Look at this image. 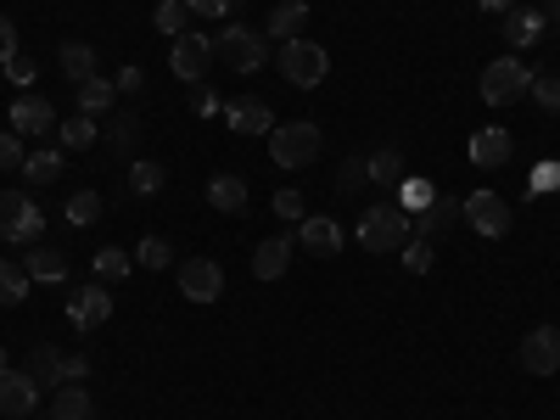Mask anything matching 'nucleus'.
<instances>
[{"instance_id": "9b49d317", "label": "nucleus", "mask_w": 560, "mask_h": 420, "mask_svg": "<svg viewBox=\"0 0 560 420\" xmlns=\"http://www.w3.org/2000/svg\"><path fill=\"white\" fill-rule=\"evenodd\" d=\"M179 292L191 303H219L224 292V269L213 258H179Z\"/></svg>"}, {"instance_id": "ddd939ff", "label": "nucleus", "mask_w": 560, "mask_h": 420, "mask_svg": "<svg viewBox=\"0 0 560 420\" xmlns=\"http://www.w3.org/2000/svg\"><path fill=\"white\" fill-rule=\"evenodd\" d=\"M107 314H113V298H107L102 280H96V287H79L68 298V325H73V331H96V325H107Z\"/></svg>"}, {"instance_id": "49530a36", "label": "nucleus", "mask_w": 560, "mask_h": 420, "mask_svg": "<svg viewBox=\"0 0 560 420\" xmlns=\"http://www.w3.org/2000/svg\"><path fill=\"white\" fill-rule=\"evenodd\" d=\"M113 84H118V90H124V96H135V90H140V84H147V73H140V68H135V62H129V68H124V73H118V79H113Z\"/></svg>"}, {"instance_id": "6ab92c4d", "label": "nucleus", "mask_w": 560, "mask_h": 420, "mask_svg": "<svg viewBox=\"0 0 560 420\" xmlns=\"http://www.w3.org/2000/svg\"><path fill=\"white\" fill-rule=\"evenodd\" d=\"M51 420H96V404H90L84 382H62L51 393Z\"/></svg>"}, {"instance_id": "72a5a7b5", "label": "nucleus", "mask_w": 560, "mask_h": 420, "mask_svg": "<svg viewBox=\"0 0 560 420\" xmlns=\"http://www.w3.org/2000/svg\"><path fill=\"white\" fill-rule=\"evenodd\" d=\"M90 264H96V280H124V275L135 269V258H129L124 247H102V253L90 258Z\"/></svg>"}, {"instance_id": "f704fd0d", "label": "nucleus", "mask_w": 560, "mask_h": 420, "mask_svg": "<svg viewBox=\"0 0 560 420\" xmlns=\"http://www.w3.org/2000/svg\"><path fill=\"white\" fill-rule=\"evenodd\" d=\"M135 264H147V269H168V264H174V247H168L163 236H140Z\"/></svg>"}, {"instance_id": "dca6fc26", "label": "nucleus", "mask_w": 560, "mask_h": 420, "mask_svg": "<svg viewBox=\"0 0 560 420\" xmlns=\"http://www.w3.org/2000/svg\"><path fill=\"white\" fill-rule=\"evenodd\" d=\"M224 124L236 129V135H269L275 129V113H269V102L242 96V102H224Z\"/></svg>"}, {"instance_id": "cd10ccee", "label": "nucleus", "mask_w": 560, "mask_h": 420, "mask_svg": "<svg viewBox=\"0 0 560 420\" xmlns=\"http://www.w3.org/2000/svg\"><path fill=\"white\" fill-rule=\"evenodd\" d=\"M113 96H118V84H113V79H102V73H96V79H84V84H79V113L96 118V113L113 107Z\"/></svg>"}, {"instance_id": "c9c22d12", "label": "nucleus", "mask_w": 560, "mask_h": 420, "mask_svg": "<svg viewBox=\"0 0 560 420\" xmlns=\"http://www.w3.org/2000/svg\"><path fill=\"white\" fill-rule=\"evenodd\" d=\"M527 96L544 107V113H560V73H533V90Z\"/></svg>"}, {"instance_id": "bb28decb", "label": "nucleus", "mask_w": 560, "mask_h": 420, "mask_svg": "<svg viewBox=\"0 0 560 420\" xmlns=\"http://www.w3.org/2000/svg\"><path fill=\"white\" fill-rule=\"evenodd\" d=\"M62 73H68L73 84H84V79H96V51H90L84 39H68V45H62Z\"/></svg>"}, {"instance_id": "f8f14e48", "label": "nucleus", "mask_w": 560, "mask_h": 420, "mask_svg": "<svg viewBox=\"0 0 560 420\" xmlns=\"http://www.w3.org/2000/svg\"><path fill=\"white\" fill-rule=\"evenodd\" d=\"M544 34H549L544 7H533V0H510V7H504V39L522 51V45H538Z\"/></svg>"}, {"instance_id": "1a4fd4ad", "label": "nucleus", "mask_w": 560, "mask_h": 420, "mask_svg": "<svg viewBox=\"0 0 560 420\" xmlns=\"http://www.w3.org/2000/svg\"><path fill=\"white\" fill-rule=\"evenodd\" d=\"M459 213L465 219H471V230H477V236H510V202L499 197V191H471V197H465L459 202Z\"/></svg>"}, {"instance_id": "2eb2a0df", "label": "nucleus", "mask_w": 560, "mask_h": 420, "mask_svg": "<svg viewBox=\"0 0 560 420\" xmlns=\"http://www.w3.org/2000/svg\"><path fill=\"white\" fill-rule=\"evenodd\" d=\"M465 152H471V163H477V168H504V163H510V152H516V140H510V129H504V124H493V129H477Z\"/></svg>"}, {"instance_id": "f257e3e1", "label": "nucleus", "mask_w": 560, "mask_h": 420, "mask_svg": "<svg viewBox=\"0 0 560 420\" xmlns=\"http://www.w3.org/2000/svg\"><path fill=\"white\" fill-rule=\"evenodd\" d=\"M325 152V135L314 118H292V124H275L269 129V158L275 168H314Z\"/></svg>"}, {"instance_id": "e433bc0d", "label": "nucleus", "mask_w": 560, "mask_h": 420, "mask_svg": "<svg viewBox=\"0 0 560 420\" xmlns=\"http://www.w3.org/2000/svg\"><path fill=\"white\" fill-rule=\"evenodd\" d=\"M23 163H28V152H23L18 129H0V168H23Z\"/></svg>"}, {"instance_id": "c03bdc74", "label": "nucleus", "mask_w": 560, "mask_h": 420, "mask_svg": "<svg viewBox=\"0 0 560 420\" xmlns=\"http://www.w3.org/2000/svg\"><path fill=\"white\" fill-rule=\"evenodd\" d=\"M560 185V163H538L533 168V191H555Z\"/></svg>"}, {"instance_id": "39448f33", "label": "nucleus", "mask_w": 560, "mask_h": 420, "mask_svg": "<svg viewBox=\"0 0 560 420\" xmlns=\"http://www.w3.org/2000/svg\"><path fill=\"white\" fill-rule=\"evenodd\" d=\"M275 62H280V79H292L298 90H314L331 73V57H325V45H314V39H287Z\"/></svg>"}, {"instance_id": "20e7f679", "label": "nucleus", "mask_w": 560, "mask_h": 420, "mask_svg": "<svg viewBox=\"0 0 560 420\" xmlns=\"http://www.w3.org/2000/svg\"><path fill=\"white\" fill-rule=\"evenodd\" d=\"M409 236H415V230H409V213L393 208V202H376V208L359 219V242H364L370 253H398Z\"/></svg>"}, {"instance_id": "7ed1b4c3", "label": "nucleus", "mask_w": 560, "mask_h": 420, "mask_svg": "<svg viewBox=\"0 0 560 420\" xmlns=\"http://www.w3.org/2000/svg\"><path fill=\"white\" fill-rule=\"evenodd\" d=\"M533 90V68L522 57H493L482 68V102L488 107H510V102H522Z\"/></svg>"}, {"instance_id": "c85d7f7f", "label": "nucleus", "mask_w": 560, "mask_h": 420, "mask_svg": "<svg viewBox=\"0 0 560 420\" xmlns=\"http://www.w3.org/2000/svg\"><path fill=\"white\" fill-rule=\"evenodd\" d=\"M57 174H62V152H57V147H45V152H34V158L23 163V179H28V185H57Z\"/></svg>"}, {"instance_id": "ea45409f", "label": "nucleus", "mask_w": 560, "mask_h": 420, "mask_svg": "<svg viewBox=\"0 0 560 420\" xmlns=\"http://www.w3.org/2000/svg\"><path fill=\"white\" fill-rule=\"evenodd\" d=\"M275 213L280 219H308L303 213V191H292V185H287V191H275Z\"/></svg>"}, {"instance_id": "2f4dec72", "label": "nucleus", "mask_w": 560, "mask_h": 420, "mask_svg": "<svg viewBox=\"0 0 560 420\" xmlns=\"http://www.w3.org/2000/svg\"><path fill=\"white\" fill-rule=\"evenodd\" d=\"M62 213H68V224H79V230L96 224V219H102V191H73Z\"/></svg>"}, {"instance_id": "a878e982", "label": "nucleus", "mask_w": 560, "mask_h": 420, "mask_svg": "<svg viewBox=\"0 0 560 420\" xmlns=\"http://www.w3.org/2000/svg\"><path fill=\"white\" fill-rule=\"evenodd\" d=\"M57 135H62V147H68V152H90L102 129H96V118H90V113H73V118L57 124Z\"/></svg>"}, {"instance_id": "79ce46f5", "label": "nucleus", "mask_w": 560, "mask_h": 420, "mask_svg": "<svg viewBox=\"0 0 560 420\" xmlns=\"http://www.w3.org/2000/svg\"><path fill=\"white\" fill-rule=\"evenodd\" d=\"M393 174H398V152H393V147L370 158V179H393Z\"/></svg>"}, {"instance_id": "a19ab883", "label": "nucleus", "mask_w": 560, "mask_h": 420, "mask_svg": "<svg viewBox=\"0 0 560 420\" xmlns=\"http://www.w3.org/2000/svg\"><path fill=\"white\" fill-rule=\"evenodd\" d=\"M191 107H197L202 118H213V113H224V107H219V96H213V90H208V84H191Z\"/></svg>"}, {"instance_id": "a18cd8bd", "label": "nucleus", "mask_w": 560, "mask_h": 420, "mask_svg": "<svg viewBox=\"0 0 560 420\" xmlns=\"http://www.w3.org/2000/svg\"><path fill=\"white\" fill-rule=\"evenodd\" d=\"M185 7H191L197 18H224L230 7H236V0H185Z\"/></svg>"}, {"instance_id": "473e14b6", "label": "nucleus", "mask_w": 560, "mask_h": 420, "mask_svg": "<svg viewBox=\"0 0 560 420\" xmlns=\"http://www.w3.org/2000/svg\"><path fill=\"white\" fill-rule=\"evenodd\" d=\"M398 253H404V258H398V264H404V269H409V275H427V269H432V264H438V247H432V242H420V236H409V242H404V247H398Z\"/></svg>"}, {"instance_id": "4be33fe9", "label": "nucleus", "mask_w": 560, "mask_h": 420, "mask_svg": "<svg viewBox=\"0 0 560 420\" xmlns=\"http://www.w3.org/2000/svg\"><path fill=\"white\" fill-rule=\"evenodd\" d=\"M208 202H213V213H247V179L242 174L208 179Z\"/></svg>"}, {"instance_id": "a211bd4d", "label": "nucleus", "mask_w": 560, "mask_h": 420, "mask_svg": "<svg viewBox=\"0 0 560 420\" xmlns=\"http://www.w3.org/2000/svg\"><path fill=\"white\" fill-rule=\"evenodd\" d=\"M459 219V202H448V197H432V208H420L415 219H409V230H415V236L420 242H438L443 236V230Z\"/></svg>"}, {"instance_id": "de8ad7c7", "label": "nucleus", "mask_w": 560, "mask_h": 420, "mask_svg": "<svg viewBox=\"0 0 560 420\" xmlns=\"http://www.w3.org/2000/svg\"><path fill=\"white\" fill-rule=\"evenodd\" d=\"M544 7V18H549V28H560V0H538Z\"/></svg>"}, {"instance_id": "b1692460", "label": "nucleus", "mask_w": 560, "mask_h": 420, "mask_svg": "<svg viewBox=\"0 0 560 420\" xmlns=\"http://www.w3.org/2000/svg\"><path fill=\"white\" fill-rule=\"evenodd\" d=\"M62 359H68V353H57V348H34V353H28V376H34L45 393H57V387L68 382V376H62Z\"/></svg>"}, {"instance_id": "58836bf2", "label": "nucleus", "mask_w": 560, "mask_h": 420, "mask_svg": "<svg viewBox=\"0 0 560 420\" xmlns=\"http://www.w3.org/2000/svg\"><path fill=\"white\" fill-rule=\"evenodd\" d=\"M7 79H12V84H18V90H28V84H34V79H39V62H34V57H23V51H18V57H12V62H7Z\"/></svg>"}, {"instance_id": "f03ea898", "label": "nucleus", "mask_w": 560, "mask_h": 420, "mask_svg": "<svg viewBox=\"0 0 560 420\" xmlns=\"http://www.w3.org/2000/svg\"><path fill=\"white\" fill-rule=\"evenodd\" d=\"M213 62L236 68V73H258L269 62V39L258 28H247V23H230V28L213 34Z\"/></svg>"}, {"instance_id": "aec40b11", "label": "nucleus", "mask_w": 560, "mask_h": 420, "mask_svg": "<svg viewBox=\"0 0 560 420\" xmlns=\"http://www.w3.org/2000/svg\"><path fill=\"white\" fill-rule=\"evenodd\" d=\"M303 28H308V7H303V0H280V7L269 12V23H264V34H275L280 45L303 39Z\"/></svg>"}, {"instance_id": "7c9ffc66", "label": "nucleus", "mask_w": 560, "mask_h": 420, "mask_svg": "<svg viewBox=\"0 0 560 420\" xmlns=\"http://www.w3.org/2000/svg\"><path fill=\"white\" fill-rule=\"evenodd\" d=\"M152 23H158V34H185V28H191V7H185V0H163V7L152 12Z\"/></svg>"}, {"instance_id": "412c9836", "label": "nucleus", "mask_w": 560, "mask_h": 420, "mask_svg": "<svg viewBox=\"0 0 560 420\" xmlns=\"http://www.w3.org/2000/svg\"><path fill=\"white\" fill-rule=\"evenodd\" d=\"M287 264H292V236L258 242V253H253V275L258 280H280V275H287Z\"/></svg>"}, {"instance_id": "9d476101", "label": "nucleus", "mask_w": 560, "mask_h": 420, "mask_svg": "<svg viewBox=\"0 0 560 420\" xmlns=\"http://www.w3.org/2000/svg\"><path fill=\"white\" fill-rule=\"evenodd\" d=\"M522 370L527 376H555L560 370V325H533L522 337Z\"/></svg>"}, {"instance_id": "423d86ee", "label": "nucleus", "mask_w": 560, "mask_h": 420, "mask_svg": "<svg viewBox=\"0 0 560 420\" xmlns=\"http://www.w3.org/2000/svg\"><path fill=\"white\" fill-rule=\"evenodd\" d=\"M0 236L18 242V247H34V242L45 236V213H39V202L23 197V191H0Z\"/></svg>"}, {"instance_id": "37998d69", "label": "nucleus", "mask_w": 560, "mask_h": 420, "mask_svg": "<svg viewBox=\"0 0 560 420\" xmlns=\"http://www.w3.org/2000/svg\"><path fill=\"white\" fill-rule=\"evenodd\" d=\"M12 57H18V28H12V18H0V68Z\"/></svg>"}, {"instance_id": "f3484780", "label": "nucleus", "mask_w": 560, "mask_h": 420, "mask_svg": "<svg viewBox=\"0 0 560 420\" xmlns=\"http://www.w3.org/2000/svg\"><path fill=\"white\" fill-rule=\"evenodd\" d=\"M303 247L319 253V258H337V253H342V224L325 219V213H308V219H303Z\"/></svg>"}, {"instance_id": "c756f323", "label": "nucleus", "mask_w": 560, "mask_h": 420, "mask_svg": "<svg viewBox=\"0 0 560 420\" xmlns=\"http://www.w3.org/2000/svg\"><path fill=\"white\" fill-rule=\"evenodd\" d=\"M163 179H168V168H163V163H152V158H140V163H129V191H140V197H152V191H163Z\"/></svg>"}, {"instance_id": "393cba45", "label": "nucleus", "mask_w": 560, "mask_h": 420, "mask_svg": "<svg viewBox=\"0 0 560 420\" xmlns=\"http://www.w3.org/2000/svg\"><path fill=\"white\" fill-rule=\"evenodd\" d=\"M28 269L18 264V258H0V308H18L23 298H28Z\"/></svg>"}, {"instance_id": "0eeeda50", "label": "nucleus", "mask_w": 560, "mask_h": 420, "mask_svg": "<svg viewBox=\"0 0 560 420\" xmlns=\"http://www.w3.org/2000/svg\"><path fill=\"white\" fill-rule=\"evenodd\" d=\"M39 382L28 376V370H12V359L0 353V415L7 420H23V415H34L39 409Z\"/></svg>"}, {"instance_id": "5701e85b", "label": "nucleus", "mask_w": 560, "mask_h": 420, "mask_svg": "<svg viewBox=\"0 0 560 420\" xmlns=\"http://www.w3.org/2000/svg\"><path fill=\"white\" fill-rule=\"evenodd\" d=\"M23 269H28V280H39V287H62L68 280V264H62V253H51V247H28V258H23Z\"/></svg>"}, {"instance_id": "4468645a", "label": "nucleus", "mask_w": 560, "mask_h": 420, "mask_svg": "<svg viewBox=\"0 0 560 420\" xmlns=\"http://www.w3.org/2000/svg\"><path fill=\"white\" fill-rule=\"evenodd\" d=\"M7 124H12L18 135H51V129H57V107L28 90V96L12 102V118H7Z\"/></svg>"}, {"instance_id": "4c0bfd02", "label": "nucleus", "mask_w": 560, "mask_h": 420, "mask_svg": "<svg viewBox=\"0 0 560 420\" xmlns=\"http://www.w3.org/2000/svg\"><path fill=\"white\" fill-rule=\"evenodd\" d=\"M432 185L427 179H404V213H420V208H432Z\"/></svg>"}, {"instance_id": "6e6552de", "label": "nucleus", "mask_w": 560, "mask_h": 420, "mask_svg": "<svg viewBox=\"0 0 560 420\" xmlns=\"http://www.w3.org/2000/svg\"><path fill=\"white\" fill-rule=\"evenodd\" d=\"M168 68H174V79H185V84H202L208 68H213V34H191V28H185V34L174 39V51H168Z\"/></svg>"}, {"instance_id": "09e8293b", "label": "nucleus", "mask_w": 560, "mask_h": 420, "mask_svg": "<svg viewBox=\"0 0 560 420\" xmlns=\"http://www.w3.org/2000/svg\"><path fill=\"white\" fill-rule=\"evenodd\" d=\"M482 7H488V12H504V7H510V0H482Z\"/></svg>"}]
</instances>
